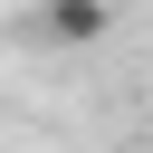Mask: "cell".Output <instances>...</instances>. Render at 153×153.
<instances>
[{
    "label": "cell",
    "instance_id": "6da1fadb",
    "mask_svg": "<svg viewBox=\"0 0 153 153\" xmlns=\"http://www.w3.org/2000/svg\"><path fill=\"white\" fill-rule=\"evenodd\" d=\"M105 29H115L105 0H57V10H38V38H57V48H86V38H105Z\"/></svg>",
    "mask_w": 153,
    "mask_h": 153
}]
</instances>
